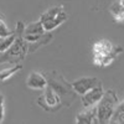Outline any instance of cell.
<instances>
[{
	"mask_svg": "<svg viewBox=\"0 0 124 124\" xmlns=\"http://www.w3.org/2000/svg\"><path fill=\"white\" fill-rule=\"evenodd\" d=\"M11 32H13V31H10L8 29V26H6V24L4 21V19H1V20H0V37H1V39L3 37H6Z\"/></svg>",
	"mask_w": 124,
	"mask_h": 124,
	"instance_id": "obj_18",
	"label": "cell"
},
{
	"mask_svg": "<svg viewBox=\"0 0 124 124\" xmlns=\"http://www.w3.org/2000/svg\"><path fill=\"white\" fill-rule=\"evenodd\" d=\"M123 24H124V23H123Z\"/></svg>",
	"mask_w": 124,
	"mask_h": 124,
	"instance_id": "obj_23",
	"label": "cell"
},
{
	"mask_svg": "<svg viewBox=\"0 0 124 124\" xmlns=\"http://www.w3.org/2000/svg\"><path fill=\"white\" fill-rule=\"evenodd\" d=\"M110 123H123L124 124V99L120 103H118V106L116 107V110L113 113Z\"/></svg>",
	"mask_w": 124,
	"mask_h": 124,
	"instance_id": "obj_15",
	"label": "cell"
},
{
	"mask_svg": "<svg viewBox=\"0 0 124 124\" xmlns=\"http://www.w3.org/2000/svg\"><path fill=\"white\" fill-rule=\"evenodd\" d=\"M62 10H65L63 9V6L62 5H58V6H54V8H50V9H47L45 13H42V15L40 16V21L42 23V21H45V20H48V19H51V17H54V16H56L58 13H61Z\"/></svg>",
	"mask_w": 124,
	"mask_h": 124,
	"instance_id": "obj_16",
	"label": "cell"
},
{
	"mask_svg": "<svg viewBox=\"0 0 124 124\" xmlns=\"http://www.w3.org/2000/svg\"><path fill=\"white\" fill-rule=\"evenodd\" d=\"M15 37H16V34H15V31H13L9 36L0 39V52H4V51H6L10 46H11L13 42L15 41Z\"/></svg>",
	"mask_w": 124,
	"mask_h": 124,
	"instance_id": "obj_17",
	"label": "cell"
},
{
	"mask_svg": "<svg viewBox=\"0 0 124 124\" xmlns=\"http://www.w3.org/2000/svg\"><path fill=\"white\" fill-rule=\"evenodd\" d=\"M23 70V65L21 63H14L11 66H9L8 68H4L0 71V81L4 82L6 79H9L10 77H13L14 75H16L17 72H20Z\"/></svg>",
	"mask_w": 124,
	"mask_h": 124,
	"instance_id": "obj_14",
	"label": "cell"
},
{
	"mask_svg": "<svg viewBox=\"0 0 124 124\" xmlns=\"http://www.w3.org/2000/svg\"><path fill=\"white\" fill-rule=\"evenodd\" d=\"M123 48L120 50H117L114 52H110L108 55H103V56H93V63L96 66H99V67H107L109 65H112L113 62L117 60V57L123 52Z\"/></svg>",
	"mask_w": 124,
	"mask_h": 124,
	"instance_id": "obj_12",
	"label": "cell"
},
{
	"mask_svg": "<svg viewBox=\"0 0 124 124\" xmlns=\"http://www.w3.org/2000/svg\"><path fill=\"white\" fill-rule=\"evenodd\" d=\"M0 39H1V37H0Z\"/></svg>",
	"mask_w": 124,
	"mask_h": 124,
	"instance_id": "obj_22",
	"label": "cell"
},
{
	"mask_svg": "<svg viewBox=\"0 0 124 124\" xmlns=\"http://www.w3.org/2000/svg\"><path fill=\"white\" fill-rule=\"evenodd\" d=\"M46 78H47V85L51 86L56 93L60 96L61 101H62V106L63 107H70L72 103L76 99V92L72 88L71 83L65 79V77L62 76L60 72L57 71H51L48 73H46Z\"/></svg>",
	"mask_w": 124,
	"mask_h": 124,
	"instance_id": "obj_2",
	"label": "cell"
},
{
	"mask_svg": "<svg viewBox=\"0 0 124 124\" xmlns=\"http://www.w3.org/2000/svg\"><path fill=\"white\" fill-rule=\"evenodd\" d=\"M24 27L25 24L23 21H17L16 27H15V41L13 45L10 46L6 51L0 52V63H8L14 65V63H21V62L26 58L27 55V42L24 39Z\"/></svg>",
	"mask_w": 124,
	"mask_h": 124,
	"instance_id": "obj_1",
	"label": "cell"
},
{
	"mask_svg": "<svg viewBox=\"0 0 124 124\" xmlns=\"http://www.w3.org/2000/svg\"><path fill=\"white\" fill-rule=\"evenodd\" d=\"M4 102H5L4 94L0 92V123H3V120L5 118V106H4Z\"/></svg>",
	"mask_w": 124,
	"mask_h": 124,
	"instance_id": "obj_19",
	"label": "cell"
},
{
	"mask_svg": "<svg viewBox=\"0 0 124 124\" xmlns=\"http://www.w3.org/2000/svg\"><path fill=\"white\" fill-rule=\"evenodd\" d=\"M118 103H119V99H118V96L114 91L113 89L104 91L102 98L96 104L98 123H101V124L110 123V119L113 117V113H114Z\"/></svg>",
	"mask_w": 124,
	"mask_h": 124,
	"instance_id": "obj_3",
	"label": "cell"
},
{
	"mask_svg": "<svg viewBox=\"0 0 124 124\" xmlns=\"http://www.w3.org/2000/svg\"><path fill=\"white\" fill-rule=\"evenodd\" d=\"M76 122L78 124H98L96 104L92 107H87L82 112H79L76 117Z\"/></svg>",
	"mask_w": 124,
	"mask_h": 124,
	"instance_id": "obj_10",
	"label": "cell"
},
{
	"mask_svg": "<svg viewBox=\"0 0 124 124\" xmlns=\"http://www.w3.org/2000/svg\"><path fill=\"white\" fill-rule=\"evenodd\" d=\"M1 19H3V17H1V16H0V20H1Z\"/></svg>",
	"mask_w": 124,
	"mask_h": 124,
	"instance_id": "obj_21",
	"label": "cell"
},
{
	"mask_svg": "<svg viewBox=\"0 0 124 124\" xmlns=\"http://www.w3.org/2000/svg\"><path fill=\"white\" fill-rule=\"evenodd\" d=\"M118 3H119V5H122L124 8V0H118Z\"/></svg>",
	"mask_w": 124,
	"mask_h": 124,
	"instance_id": "obj_20",
	"label": "cell"
},
{
	"mask_svg": "<svg viewBox=\"0 0 124 124\" xmlns=\"http://www.w3.org/2000/svg\"><path fill=\"white\" fill-rule=\"evenodd\" d=\"M52 41V34L51 32H46L40 40L35 41V42H27V55L34 54L36 50H39L40 47H42L45 45H48Z\"/></svg>",
	"mask_w": 124,
	"mask_h": 124,
	"instance_id": "obj_13",
	"label": "cell"
},
{
	"mask_svg": "<svg viewBox=\"0 0 124 124\" xmlns=\"http://www.w3.org/2000/svg\"><path fill=\"white\" fill-rule=\"evenodd\" d=\"M103 93H104V88H103L102 82H99L96 87H93L92 89H89L85 94L81 96V101H82L83 107L87 108V107H92V106L97 104L99 102V99L102 98Z\"/></svg>",
	"mask_w": 124,
	"mask_h": 124,
	"instance_id": "obj_6",
	"label": "cell"
},
{
	"mask_svg": "<svg viewBox=\"0 0 124 124\" xmlns=\"http://www.w3.org/2000/svg\"><path fill=\"white\" fill-rule=\"evenodd\" d=\"M99 82L101 81L96 77H82V78L73 81L71 83V86L73 88V91L76 92V94L82 96V94H85L86 92H88L89 89H92L93 87H96Z\"/></svg>",
	"mask_w": 124,
	"mask_h": 124,
	"instance_id": "obj_7",
	"label": "cell"
},
{
	"mask_svg": "<svg viewBox=\"0 0 124 124\" xmlns=\"http://www.w3.org/2000/svg\"><path fill=\"white\" fill-rule=\"evenodd\" d=\"M67 19H68V14L65 10H62V11L58 13L56 16L42 21V26H44L46 32H51V31H54L55 29H57L60 25H62L65 21H67Z\"/></svg>",
	"mask_w": 124,
	"mask_h": 124,
	"instance_id": "obj_11",
	"label": "cell"
},
{
	"mask_svg": "<svg viewBox=\"0 0 124 124\" xmlns=\"http://www.w3.org/2000/svg\"><path fill=\"white\" fill-rule=\"evenodd\" d=\"M26 86L31 89L42 91L47 86V78L42 72L32 71V72H30V75L26 79Z\"/></svg>",
	"mask_w": 124,
	"mask_h": 124,
	"instance_id": "obj_9",
	"label": "cell"
},
{
	"mask_svg": "<svg viewBox=\"0 0 124 124\" xmlns=\"http://www.w3.org/2000/svg\"><path fill=\"white\" fill-rule=\"evenodd\" d=\"M123 48L119 45H114L112 41L107 39H102L98 40L97 42L93 45V56H103V55H108L110 52H114L117 50Z\"/></svg>",
	"mask_w": 124,
	"mask_h": 124,
	"instance_id": "obj_8",
	"label": "cell"
},
{
	"mask_svg": "<svg viewBox=\"0 0 124 124\" xmlns=\"http://www.w3.org/2000/svg\"><path fill=\"white\" fill-rule=\"evenodd\" d=\"M36 103H37L39 107H41L44 110H46L48 113H55L63 107L60 96L56 93V91L48 85L42 89V93H41L40 97L37 98Z\"/></svg>",
	"mask_w": 124,
	"mask_h": 124,
	"instance_id": "obj_4",
	"label": "cell"
},
{
	"mask_svg": "<svg viewBox=\"0 0 124 124\" xmlns=\"http://www.w3.org/2000/svg\"><path fill=\"white\" fill-rule=\"evenodd\" d=\"M46 34V31L42 26V23L37 20V21H32L24 27V39L26 42H35V41L40 40L44 35Z\"/></svg>",
	"mask_w": 124,
	"mask_h": 124,
	"instance_id": "obj_5",
	"label": "cell"
}]
</instances>
